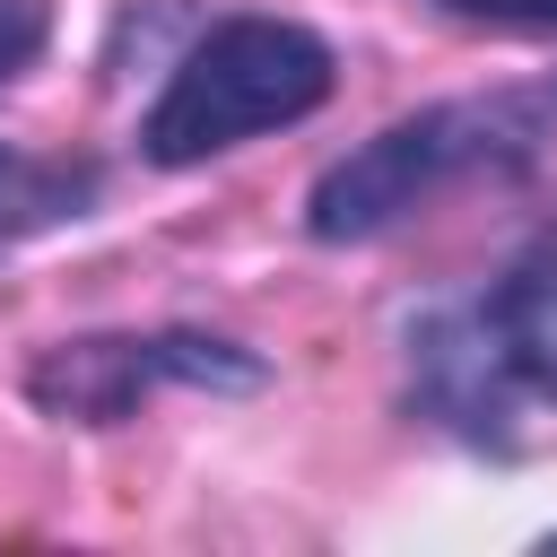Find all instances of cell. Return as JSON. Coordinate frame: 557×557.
<instances>
[{
  "mask_svg": "<svg viewBox=\"0 0 557 557\" xmlns=\"http://www.w3.org/2000/svg\"><path fill=\"white\" fill-rule=\"evenodd\" d=\"M557 139V87H513V96H461V104H426L409 122H392L383 139H366L357 157H339L313 183V235L322 244H357L383 235L392 218H409L418 200H435L461 174L487 165H531Z\"/></svg>",
  "mask_w": 557,
  "mask_h": 557,
  "instance_id": "6da1fadb",
  "label": "cell"
},
{
  "mask_svg": "<svg viewBox=\"0 0 557 557\" xmlns=\"http://www.w3.org/2000/svg\"><path fill=\"white\" fill-rule=\"evenodd\" d=\"M331 96V44L287 26V17H226L209 26L165 96L148 104V157L157 165H200L218 148H244L278 122H305Z\"/></svg>",
  "mask_w": 557,
  "mask_h": 557,
  "instance_id": "7a4b0ae2",
  "label": "cell"
},
{
  "mask_svg": "<svg viewBox=\"0 0 557 557\" xmlns=\"http://www.w3.org/2000/svg\"><path fill=\"white\" fill-rule=\"evenodd\" d=\"M148 383H252V366L226 339H78L35 366L52 418H122Z\"/></svg>",
  "mask_w": 557,
  "mask_h": 557,
  "instance_id": "3957f363",
  "label": "cell"
},
{
  "mask_svg": "<svg viewBox=\"0 0 557 557\" xmlns=\"http://www.w3.org/2000/svg\"><path fill=\"white\" fill-rule=\"evenodd\" d=\"M9 209H17V165L0 157V235H9Z\"/></svg>",
  "mask_w": 557,
  "mask_h": 557,
  "instance_id": "52a82bcc",
  "label": "cell"
},
{
  "mask_svg": "<svg viewBox=\"0 0 557 557\" xmlns=\"http://www.w3.org/2000/svg\"><path fill=\"white\" fill-rule=\"evenodd\" d=\"M470 348L487 383H513L557 409V235H540L470 313Z\"/></svg>",
  "mask_w": 557,
  "mask_h": 557,
  "instance_id": "277c9868",
  "label": "cell"
},
{
  "mask_svg": "<svg viewBox=\"0 0 557 557\" xmlns=\"http://www.w3.org/2000/svg\"><path fill=\"white\" fill-rule=\"evenodd\" d=\"M453 17H487V26H557V0H444Z\"/></svg>",
  "mask_w": 557,
  "mask_h": 557,
  "instance_id": "8992f818",
  "label": "cell"
},
{
  "mask_svg": "<svg viewBox=\"0 0 557 557\" xmlns=\"http://www.w3.org/2000/svg\"><path fill=\"white\" fill-rule=\"evenodd\" d=\"M44 44V0H0V78H17Z\"/></svg>",
  "mask_w": 557,
  "mask_h": 557,
  "instance_id": "5b68a950",
  "label": "cell"
}]
</instances>
